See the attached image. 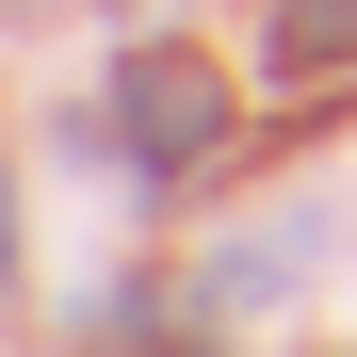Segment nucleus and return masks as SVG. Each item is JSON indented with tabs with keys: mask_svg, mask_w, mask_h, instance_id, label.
Here are the masks:
<instances>
[{
	"mask_svg": "<svg viewBox=\"0 0 357 357\" xmlns=\"http://www.w3.org/2000/svg\"><path fill=\"white\" fill-rule=\"evenodd\" d=\"M211 130H227V114H211V66H195V49H146V66H130V146L146 162H211Z\"/></svg>",
	"mask_w": 357,
	"mask_h": 357,
	"instance_id": "nucleus-1",
	"label": "nucleus"
},
{
	"mask_svg": "<svg viewBox=\"0 0 357 357\" xmlns=\"http://www.w3.org/2000/svg\"><path fill=\"white\" fill-rule=\"evenodd\" d=\"M276 66H357V0H292L276 17Z\"/></svg>",
	"mask_w": 357,
	"mask_h": 357,
	"instance_id": "nucleus-2",
	"label": "nucleus"
},
{
	"mask_svg": "<svg viewBox=\"0 0 357 357\" xmlns=\"http://www.w3.org/2000/svg\"><path fill=\"white\" fill-rule=\"evenodd\" d=\"M0 276H17V227H0Z\"/></svg>",
	"mask_w": 357,
	"mask_h": 357,
	"instance_id": "nucleus-3",
	"label": "nucleus"
}]
</instances>
